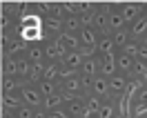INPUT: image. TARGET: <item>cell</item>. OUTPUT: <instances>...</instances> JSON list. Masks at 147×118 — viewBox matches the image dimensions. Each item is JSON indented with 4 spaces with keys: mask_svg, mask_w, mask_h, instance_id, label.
<instances>
[{
    "mask_svg": "<svg viewBox=\"0 0 147 118\" xmlns=\"http://www.w3.org/2000/svg\"><path fill=\"white\" fill-rule=\"evenodd\" d=\"M116 65H118V73H125L131 78V73H134V67H136V58H131L127 54H116Z\"/></svg>",
    "mask_w": 147,
    "mask_h": 118,
    "instance_id": "obj_9",
    "label": "cell"
},
{
    "mask_svg": "<svg viewBox=\"0 0 147 118\" xmlns=\"http://www.w3.org/2000/svg\"><path fill=\"white\" fill-rule=\"evenodd\" d=\"M34 114H36V109L29 107V105H22V107L13 114V118H34Z\"/></svg>",
    "mask_w": 147,
    "mask_h": 118,
    "instance_id": "obj_28",
    "label": "cell"
},
{
    "mask_svg": "<svg viewBox=\"0 0 147 118\" xmlns=\"http://www.w3.org/2000/svg\"><path fill=\"white\" fill-rule=\"evenodd\" d=\"M111 38H114V45H116V49H125V47L134 40L131 38V34H129V29H123V31H116V34H111Z\"/></svg>",
    "mask_w": 147,
    "mask_h": 118,
    "instance_id": "obj_23",
    "label": "cell"
},
{
    "mask_svg": "<svg viewBox=\"0 0 147 118\" xmlns=\"http://www.w3.org/2000/svg\"><path fill=\"white\" fill-rule=\"evenodd\" d=\"M60 107H65V98H63V94H56V96L42 98V107L40 109H45L47 114H51V111H56V109H60Z\"/></svg>",
    "mask_w": 147,
    "mask_h": 118,
    "instance_id": "obj_19",
    "label": "cell"
},
{
    "mask_svg": "<svg viewBox=\"0 0 147 118\" xmlns=\"http://www.w3.org/2000/svg\"><path fill=\"white\" fill-rule=\"evenodd\" d=\"M123 54H127V56H131V58H136V60H138V54H140V42H138V40H131V42L123 49Z\"/></svg>",
    "mask_w": 147,
    "mask_h": 118,
    "instance_id": "obj_27",
    "label": "cell"
},
{
    "mask_svg": "<svg viewBox=\"0 0 147 118\" xmlns=\"http://www.w3.org/2000/svg\"><path fill=\"white\" fill-rule=\"evenodd\" d=\"M145 7H147V5H138V2H125V5H120V13H123L125 22H127V27H131L136 20L143 18Z\"/></svg>",
    "mask_w": 147,
    "mask_h": 118,
    "instance_id": "obj_2",
    "label": "cell"
},
{
    "mask_svg": "<svg viewBox=\"0 0 147 118\" xmlns=\"http://www.w3.org/2000/svg\"><path fill=\"white\" fill-rule=\"evenodd\" d=\"M80 73L83 76H92V78H98L100 76V58L94 56V58H87L80 67Z\"/></svg>",
    "mask_w": 147,
    "mask_h": 118,
    "instance_id": "obj_12",
    "label": "cell"
},
{
    "mask_svg": "<svg viewBox=\"0 0 147 118\" xmlns=\"http://www.w3.org/2000/svg\"><path fill=\"white\" fill-rule=\"evenodd\" d=\"M78 38H80V45L83 47H92V49H98V40H100V34L96 31L94 27H83L80 29V34H78Z\"/></svg>",
    "mask_w": 147,
    "mask_h": 118,
    "instance_id": "obj_6",
    "label": "cell"
},
{
    "mask_svg": "<svg viewBox=\"0 0 147 118\" xmlns=\"http://www.w3.org/2000/svg\"><path fill=\"white\" fill-rule=\"evenodd\" d=\"M147 116V100H138L134 102V107H131V118H145Z\"/></svg>",
    "mask_w": 147,
    "mask_h": 118,
    "instance_id": "obj_26",
    "label": "cell"
},
{
    "mask_svg": "<svg viewBox=\"0 0 147 118\" xmlns=\"http://www.w3.org/2000/svg\"><path fill=\"white\" fill-rule=\"evenodd\" d=\"M140 78H143V82L147 85V67H145V71H143V76H140Z\"/></svg>",
    "mask_w": 147,
    "mask_h": 118,
    "instance_id": "obj_32",
    "label": "cell"
},
{
    "mask_svg": "<svg viewBox=\"0 0 147 118\" xmlns=\"http://www.w3.org/2000/svg\"><path fill=\"white\" fill-rule=\"evenodd\" d=\"M85 102H87V98H83V96H76L74 100H69L67 105H65V109H67V114L71 118H80L85 114Z\"/></svg>",
    "mask_w": 147,
    "mask_h": 118,
    "instance_id": "obj_13",
    "label": "cell"
},
{
    "mask_svg": "<svg viewBox=\"0 0 147 118\" xmlns=\"http://www.w3.org/2000/svg\"><path fill=\"white\" fill-rule=\"evenodd\" d=\"M22 96L18 94H2V111H9V114H16L20 107H22Z\"/></svg>",
    "mask_w": 147,
    "mask_h": 118,
    "instance_id": "obj_8",
    "label": "cell"
},
{
    "mask_svg": "<svg viewBox=\"0 0 147 118\" xmlns=\"http://www.w3.org/2000/svg\"><path fill=\"white\" fill-rule=\"evenodd\" d=\"M42 49H45V60L47 63H63L65 60V56L69 54L67 49H65V45L56 38V40H47L45 45H42Z\"/></svg>",
    "mask_w": 147,
    "mask_h": 118,
    "instance_id": "obj_1",
    "label": "cell"
},
{
    "mask_svg": "<svg viewBox=\"0 0 147 118\" xmlns=\"http://www.w3.org/2000/svg\"><path fill=\"white\" fill-rule=\"evenodd\" d=\"M127 85H129V76H125V73H116V76H111V78H109L111 96H114V98L123 96V94L127 91Z\"/></svg>",
    "mask_w": 147,
    "mask_h": 118,
    "instance_id": "obj_5",
    "label": "cell"
},
{
    "mask_svg": "<svg viewBox=\"0 0 147 118\" xmlns=\"http://www.w3.org/2000/svg\"><path fill=\"white\" fill-rule=\"evenodd\" d=\"M2 71H5V76L20 78V58H5L2 60Z\"/></svg>",
    "mask_w": 147,
    "mask_h": 118,
    "instance_id": "obj_18",
    "label": "cell"
},
{
    "mask_svg": "<svg viewBox=\"0 0 147 118\" xmlns=\"http://www.w3.org/2000/svg\"><path fill=\"white\" fill-rule=\"evenodd\" d=\"M20 96H22V102L25 105H29V107H42V96H40V91H38L36 85H29V82H25L22 87H20Z\"/></svg>",
    "mask_w": 147,
    "mask_h": 118,
    "instance_id": "obj_3",
    "label": "cell"
},
{
    "mask_svg": "<svg viewBox=\"0 0 147 118\" xmlns=\"http://www.w3.org/2000/svg\"><path fill=\"white\" fill-rule=\"evenodd\" d=\"M100 58V56H98ZM118 73V65H116V56H107V58H100V76L105 78H111Z\"/></svg>",
    "mask_w": 147,
    "mask_h": 118,
    "instance_id": "obj_14",
    "label": "cell"
},
{
    "mask_svg": "<svg viewBox=\"0 0 147 118\" xmlns=\"http://www.w3.org/2000/svg\"><path fill=\"white\" fill-rule=\"evenodd\" d=\"M34 118H49V114H47L45 109H36V114H34Z\"/></svg>",
    "mask_w": 147,
    "mask_h": 118,
    "instance_id": "obj_30",
    "label": "cell"
},
{
    "mask_svg": "<svg viewBox=\"0 0 147 118\" xmlns=\"http://www.w3.org/2000/svg\"><path fill=\"white\" fill-rule=\"evenodd\" d=\"M25 82L20 78H11V76H2V94H18L20 87Z\"/></svg>",
    "mask_w": 147,
    "mask_h": 118,
    "instance_id": "obj_21",
    "label": "cell"
},
{
    "mask_svg": "<svg viewBox=\"0 0 147 118\" xmlns=\"http://www.w3.org/2000/svg\"><path fill=\"white\" fill-rule=\"evenodd\" d=\"M60 67H63V63H47L45 65V78H42V80H54V82H58Z\"/></svg>",
    "mask_w": 147,
    "mask_h": 118,
    "instance_id": "obj_24",
    "label": "cell"
},
{
    "mask_svg": "<svg viewBox=\"0 0 147 118\" xmlns=\"http://www.w3.org/2000/svg\"><path fill=\"white\" fill-rule=\"evenodd\" d=\"M36 87H38V91H40L42 98H49V96L60 94V82H54V80H40Z\"/></svg>",
    "mask_w": 147,
    "mask_h": 118,
    "instance_id": "obj_16",
    "label": "cell"
},
{
    "mask_svg": "<svg viewBox=\"0 0 147 118\" xmlns=\"http://www.w3.org/2000/svg\"><path fill=\"white\" fill-rule=\"evenodd\" d=\"M87 60L80 51H69V54L65 56V60H63V67H67V69H71V71L76 73H80V67H83V63Z\"/></svg>",
    "mask_w": 147,
    "mask_h": 118,
    "instance_id": "obj_11",
    "label": "cell"
},
{
    "mask_svg": "<svg viewBox=\"0 0 147 118\" xmlns=\"http://www.w3.org/2000/svg\"><path fill=\"white\" fill-rule=\"evenodd\" d=\"M49 118H71V116L67 114V109H65V107H60V109H56V111H51Z\"/></svg>",
    "mask_w": 147,
    "mask_h": 118,
    "instance_id": "obj_29",
    "label": "cell"
},
{
    "mask_svg": "<svg viewBox=\"0 0 147 118\" xmlns=\"http://www.w3.org/2000/svg\"><path fill=\"white\" fill-rule=\"evenodd\" d=\"M25 58H27L29 63H47V60H45V49H42V45H40V42H36V45H29Z\"/></svg>",
    "mask_w": 147,
    "mask_h": 118,
    "instance_id": "obj_20",
    "label": "cell"
},
{
    "mask_svg": "<svg viewBox=\"0 0 147 118\" xmlns=\"http://www.w3.org/2000/svg\"><path fill=\"white\" fill-rule=\"evenodd\" d=\"M60 91L63 94H71V96H80L83 94V82H80V73H76L71 78L60 82Z\"/></svg>",
    "mask_w": 147,
    "mask_h": 118,
    "instance_id": "obj_7",
    "label": "cell"
},
{
    "mask_svg": "<svg viewBox=\"0 0 147 118\" xmlns=\"http://www.w3.org/2000/svg\"><path fill=\"white\" fill-rule=\"evenodd\" d=\"M143 18H145V20H147V7H145V13H143Z\"/></svg>",
    "mask_w": 147,
    "mask_h": 118,
    "instance_id": "obj_33",
    "label": "cell"
},
{
    "mask_svg": "<svg viewBox=\"0 0 147 118\" xmlns=\"http://www.w3.org/2000/svg\"><path fill=\"white\" fill-rule=\"evenodd\" d=\"M138 100H147V85L140 89V94H138Z\"/></svg>",
    "mask_w": 147,
    "mask_h": 118,
    "instance_id": "obj_31",
    "label": "cell"
},
{
    "mask_svg": "<svg viewBox=\"0 0 147 118\" xmlns=\"http://www.w3.org/2000/svg\"><path fill=\"white\" fill-rule=\"evenodd\" d=\"M58 40L65 45V49H67V51H78V49L83 47V45H80L78 34H69V31H65V34H60V36H58Z\"/></svg>",
    "mask_w": 147,
    "mask_h": 118,
    "instance_id": "obj_15",
    "label": "cell"
},
{
    "mask_svg": "<svg viewBox=\"0 0 147 118\" xmlns=\"http://www.w3.org/2000/svg\"><path fill=\"white\" fill-rule=\"evenodd\" d=\"M18 25H22V27H45V18L40 13H36V11H31L27 18L22 22H18Z\"/></svg>",
    "mask_w": 147,
    "mask_h": 118,
    "instance_id": "obj_25",
    "label": "cell"
},
{
    "mask_svg": "<svg viewBox=\"0 0 147 118\" xmlns=\"http://www.w3.org/2000/svg\"><path fill=\"white\" fill-rule=\"evenodd\" d=\"M116 45H114V38L111 36H100L98 40V56L100 58H107V56H116Z\"/></svg>",
    "mask_w": 147,
    "mask_h": 118,
    "instance_id": "obj_17",
    "label": "cell"
},
{
    "mask_svg": "<svg viewBox=\"0 0 147 118\" xmlns=\"http://www.w3.org/2000/svg\"><path fill=\"white\" fill-rule=\"evenodd\" d=\"M29 45L25 40H18V38H11L7 45H2V54L5 58H22V56L27 54Z\"/></svg>",
    "mask_w": 147,
    "mask_h": 118,
    "instance_id": "obj_4",
    "label": "cell"
},
{
    "mask_svg": "<svg viewBox=\"0 0 147 118\" xmlns=\"http://www.w3.org/2000/svg\"><path fill=\"white\" fill-rule=\"evenodd\" d=\"M45 65L47 63H34V65H31V73H29V78L25 82H29V85H38V82L45 78Z\"/></svg>",
    "mask_w": 147,
    "mask_h": 118,
    "instance_id": "obj_22",
    "label": "cell"
},
{
    "mask_svg": "<svg viewBox=\"0 0 147 118\" xmlns=\"http://www.w3.org/2000/svg\"><path fill=\"white\" fill-rule=\"evenodd\" d=\"M92 94H94V96H98V98H102V100L111 98V89H109V78H105V76H98V78L94 80Z\"/></svg>",
    "mask_w": 147,
    "mask_h": 118,
    "instance_id": "obj_10",
    "label": "cell"
}]
</instances>
